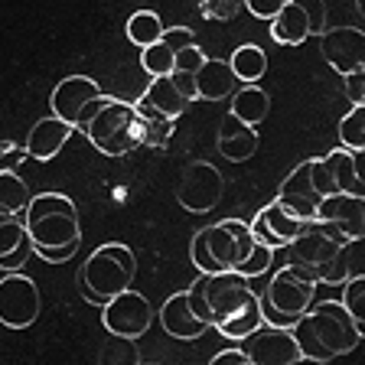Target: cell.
<instances>
[{
    "mask_svg": "<svg viewBox=\"0 0 365 365\" xmlns=\"http://www.w3.org/2000/svg\"><path fill=\"white\" fill-rule=\"evenodd\" d=\"M160 327H163V333L173 336V339H199L202 333H209V327H205L202 319L192 313L190 300H186V290H180V294H173L167 300V304L160 307Z\"/></svg>",
    "mask_w": 365,
    "mask_h": 365,
    "instance_id": "21",
    "label": "cell"
},
{
    "mask_svg": "<svg viewBox=\"0 0 365 365\" xmlns=\"http://www.w3.org/2000/svg\"><path fill=\"white\" fill-rule=\"evenodd\" d=\"M323 163H327V170L339 192L365 196V182H362V173H359V153L346 150V147H336V150H329L327 157H323Z\"/></svg>",
    "mask_w": 365,
    "mask_h": 365,
    "instance_id": "27",
    "label": "cell"
},
{
    "mask_svg": "<svg viewBox=\"0 0 365 365\" xmlns=\"http://www.w3.org/2000/svg\"><path fill=\"white\" fill-rule=\"evenodd\" d=\"M281 7H284V0H245V10L251 16H258V20H271Z\"/></svg>",
    "mask_w": 365,
    "mask_h": 365,
    "instance_id": "41",
    "label": "cell"
},
{
    "mask_svg": "<svg viewBox=\"0 0 365 365\" xmlns=\"http://www.w3.org/2000/svg\"><path fill=\"white\" fill-rule=\"evenodd\" d=\"M33 255V238L16 215H0V271H20Z\"/></svg>",
    "mask_w": 365,
    "mask_h": 365,
    "instance_id": "25",
    "label": "cell"
},
{
    "mask_svg": "<svg viewBox=\"0 0 365 365\" xmlns=\"http://www.w3.org/2000/svg\"><path fill=\"white\" fill-rule=\"evenodd\" d=\"M346 242H349V238L342 235L336 225L310 219V222H304V228L287 242V264L300 267V271H307L310 277H317V284H323V277H327L329 264H333V258H336V251Z\"/></svg>",
    "mask_w": 365,
    "mask_h": 365,
    "instance_id": "8",
    "label": "cell"
},
{
    "mask_svg": "<svg viewBox=\"0 0 365 365\" xmlns=\"http://www.w3.org/2000/svg\"><path fill=\"white\" fill-rule=\"evenodd\" d=\"M271 36L281 46H304L310 36L327 30V4L323 0H284L271 16Z\"/></svg>",
    "mask_w": 365,
    "mask_h": 365,
    "instance_id": "10",
    "label": "cell"
},
{
    "mask_svg": "<svg viewBox=\"0 0 365 365\" xmlns=\"http://www.w3.org/2000/svg\"><path fill=\"white\" fill-rule=\"evenodd\" d=\"M329 192H339V190H336V182H333V176H329L323 157L304 160V163H297V167L287 173V180L281 182L277 202H281L287 212H294L297 219L310 222L313 215H317L319 199L329 196Z\"/></svg>",
    "mask_w": 365,
    "mask_h": 365,
    "instance_id": "9",
    "label": "cell"
},
{
    "mask_svg": "<svg viewBox=\"0 0 365 365\" xmlns=\"http://www.w3.org/2000/svg\"><path fill=\"white\" fill-rule=\"evenodd\" d=\"M317 277H310L307 271L294 264H284L281 271H274L271 284L264 290H258L261 300V319L271 323V327H294L297 319L307 313V307L313 304V294H317Z\"/></svg>",
    "mask_w": 365,
    "mask_h": 365,
    "instance_id": "7",
    "label": "cell"
},
{
    "mask_svg": "<svg viewBox=\"0 0 365 365\" xmlns=\"http://www.w3.org/2000/svg\"><path fill=\"white\" fill-rule=\"evenodd\" d=\"M255 248L251 228L242 219H222L209 228H199L192 235L190 255L199 274H215V271H238L245 258Z\"/></svg>",
    "mask_w": 365,
    "mask_h": 365,
    "instance_id": "5",
    "label": "cell"
},
{
    "mask_svg": "<svg viewBox=\"0 0 365 365\" xmlns=\"http://www.w3.org/2000/svg\"><path fill=\"white\" fill-rule=\"evenodd\" d=\"M228 66H232V72H235L238 82L251 85V82H261V78H264L267 56H264V49H261V46L245 43V46H238L235 53L228 56Z\"/></svg>",
    "mask_w": 365,
    "mask_h": 365,
    "instance_id": "28",
    "label": "cell"
},
{
    "mask_svg": "<svg viewBox=\"0 0 365 365\" xmlns=\"http://www.w3.org/2000/svg\"><path fill=\"white\" fill-rule=\"evenodd\" d=\"M23 160H26V147H20L16 140H0V173L16 170Z\"/></svg>",
    "mask_w": 365,
    "mask_h": 365,
    "instance_id": "40",
    "label": "cell"
},
{
    "mask_svg": "<svg viewBox=\"0 0 365 365\" xmlns=\"http://www.w3.org/2000/svg\"><path fill=\"white\" fill-rule=\"evenodd\" d=\"M339 147H346L352 153L365 150V101L352 105V111L339 121Z\"/></svg>",
    "mask_w": 365,
    "mask_h": 365,
    "instance_id": "32",
    "label": "cell"
},
{
    "mask_svg": "<svg viewBox=\"0 0 365 365\" xmlns=\"http://www.w3.org/2000/svg\"><path fill=\"white\" fill-rule=\"evenodd\" d=\"M235 72L228 66V59H209L205 56L199 62L196 76H192V85H196V98L202 101H225L232 91H235Z\"/></svg>",
    "mask_w": 365,
    "mask_h": 365,
    "instance_id": "24",
    "label": "cell"
},
{
    "mask_svg": "<svg viewBox=\"0 0 365 365\" xmlns=\"http://www.w3.org/2000/svg\"><path fill=\"white\" fill-rule=\"evenodd\" d=\"M271 264H274V248H267V245H258V242H255L251 255L242 261V264H238V274H242V277H258V274L271 271Z\"/></svg>",
    "mask_w": 365,
    "mask_h": 365,
    "instance_id": "35",
    "label": "cell"
},
{
    "mask_svg": "<svg viewBox=\"0 0 365 365\" xmlns=\"http://www.w3.org/2000/svg\"><path fill=\"white\" fill-rule=\"evenodd\" d=\"M82 134L105 157H128V153L144 147V124H140L137 105L124 98H111V95L101 98L98 111L91 114V121L85 124Z\"/></svg>",
    "mask_w": 365,
    "mask_h": 365,
    "instance_id": "3",
    "label": "cell"
},
{
    "mask_svg": "<svg viewBox=\"0 0 365 365\" xmlns=\"http://www.w3.org/2000/svg\"><path fill=\"white\" fill-rule=\"evenodd\" d=\"M137 111H140V124H144V147L163 150V147L170 144V137H173V121L163 118V114H157L153 108H147V105H137Z\"/></svg>",
    "mask_w": 365,
    "mask_h": 365,
    "instance_id": "31",
    "label": "cell"
},
{
    "mask_svg": "<svg viewBox=\"0 0 365 365\" xmlns=\"http://www.w3.org/2000/svg\"><path fill=\"white\" fill-rule=\"evenodd\" d=\"M137 277V258L128 245H101L85 258V264L78 267V294L88 300V304L101 307L108 297L121 294L134 284Z\"/></svg>",
    "mask_w": 365,
    "mask_h": 365,
    "instance_id": "4",
    "label": "cell"
},
{
    "mask_svg": "<svg viewBox=\"0 0 365 365\" xmlns=\"http://www.w3.org/2000/svg\"><path fill=\"white\" fill-rule=\"evenodd\" d=\"M26 202H30L26 180H20L16 170H4L0 173V215H23Z\"/></svg>",
    "mask_w": 365,
    "mask_h": 365,
    "instance_id": "29",
    "label": "cell"
},
{
    "mask_svg": "<svg viewBox=\"0 0 365 365\" xmlns=\"http://www.w3.org/2000/svg\"><path fill=\"white\" fill-rule=\"evenodd\" d=\"M137 105H147V108H153L157 114H163V118L176 121L180 114L190 111L192 98L180 88V85H176L173 76H153L150 85L144 88V95L137 98Z\"/></svg>",
    "mask_w": 365,
    "mask_h": 365,
    "instance_id": "22",
    "label": "cell"
},
{
    "mask_svg": "<svg viewBox=\"0 0 365 365\" xmlns=\"http://www.w3.org/2000/svg\"><path fill=\"white\" fill-rule=\"evenodd\" d=\"M124 33H128V39L137 46V49H144V46H150V43L160 39V33H163V20H160L153 10H137V14H130Z\"/></svg>",
    "mask_w": 365,
    "mask_h": 365,
    "instance_id": "30",
    "label": "cell"
},
{
    "mask_svg": "<svg viewBox=\"0 0 365 365\" xmlns=\"http://www.w3.org/2000/svg\"><path fill=\"white\" fill-rule=\"evenodd\" d=\"M313 219L336 225L346 238H362L365 235V196H352V192H329L319 199L317 215Z\"/></svg>",
    "mask_w": 365,
    "mask_h": 365,
    "instance_id": "18",
    "label": "cell"
},
{
    "mask_svg": "<svg viewBox=\"0 0 365 365\" xmlns=\"http://www.w3.org/2000/svg\"><path fill=\"white\" fill-rule=\"evenodd\" d=\"M101 323L111 336H124V339H140L153 323V307L144 294L137 290H121V294L108 297L101 304Z\"/></svg>",
    "mask_w": 365,
    "mask_h": 365,
    "instance_id": "12",
    "label": "cell"
},
{
    "mask_svg": "<svg viewBox=\"0 0 365 365\" xmlns=\"http://www.w3.org/2000/svg\"><path fill=\"white\" fill-rule=\"evenodd\" d=\"M258 144H261V137L251 124L238 121L235 114H225V118H222V124H219V153L225 160H232V163H245V160H251L255 153H258Z\"/></svg>",
    "mask_w": 365,
    "mask_h": 365,
    "instance_id": "23",
    "label": "cell"
},
{
    "mask_svg": "<svg viewBox=\"0 0 365 365\" xmlns=\"http://www.w3.org/2000/svg\"><path fill=\"white\" fill-rule=\"evenodd\" d=\"M248 228H251V238L258 245H267V248L277 251V248H287L290 238L304 228V219H297L294 212H287V209L274 199V202H267L264 209L248 222Z\"/></svg>",
    "mask_w": 365,
    "mask_h": 365,
    "instance_id": "17",
    "label": "cell"
},
{
    "mask_svg": "<svg viewBox=\"0 0 365 365\" xmlns=\"http://www.w3.org/2000/svg\"><path fill=\"white\" fill-rule=\"evenodd\" d=\"M225 362L248 365V356L242 352V346H235V349H225V352H215V356H212V365H225Z\"/></svg>",
    "mask_w": 365,
    "mask_h": 365,
    "instance_id": "42",
    "label": "cell"
},
{
    "mask_svg": "<svg viewBox=\"0 0 365 365\" xmlns=\"http://www.w3.org/2000/svg\"><path fill=\"white\" fill-rule=\"evenodd\" d=\"M105 91L95 78L88 76H66L49 95V108L56 118H62L66 124H72L76 130H85V124L91 121V114L98 111Z\"/></svg>",
    "mask_w": 365,
    "mask_h": 365,
    "instance_id": "11",
    "label": "cell"
},
{
    "mask_svg": "<svg viewBox=\"0 0 365 365\" xmlns=\"http://www.w3.org/2000/svg\"><path fill=\"white\" fill-rule=\"evenodd\" d=\"M39 287L20 271H7L0 277V323L10 329H26L39 319Z\"/></svg>",
    "mask_w": 365,
    "mask_h": 365,
    "instance_id": "15",
    "label": "cell"
},
{
    "mask_svg": "<svg viewBox=\"0 0 365 365\" xmlns=\"http://www.w3.org/2000/svg\"><path fill=\"white\" fill-rule=\"evenodd\" d=\"M228 98H232V105H228V114H235L238 121L251 124V128H258V124L267 118V111H271V95H267V91L261 88L258 82L242 85V88L232 91Z\"/></svg>",
    "mask_w": 365,
    "mask_h": 365,
    "instance_id": "26",
    "label": "cell"
},
{
    "mask_svg": "<svg viewBox=\"0 0 365 365\" xmlns=\"http://www.w3.org/2000/svg\"><path fill=\"white\" fill-rule=\"evenodd\" d=\"M23 225L33 238V248H56L82 238V222H78L76 202L62 192H39L30 196L23 209Z\"/></svg>",
    "mask_w": 365,
    "mask_h": 365,
    "instance_id": "6",
    "label": "cell"
},
{
    "mask_svg": "<svg viewBox=\"0 0 365 365\" xmlns=\"http://www.w3.org/2000/svg\"><path fill=\"white\" fill-rule=\"evenodd\" d=\"M245 10V0H199V14L205 16V20H235L238 14Z\"/></svg>",
    "mask_w": 365,
    "mask_h": 365,
    "instance_id": "36",
    "label": "cell"
},
{
    "mask_svg": "<svg viewBox=\"0 0 365 365\" xmlns=\"http://www.w3.org/2000/svg\"><path fill=\"white\" fill-rule=\"evenodd\" d=\"M238 346H242V352L248 356V365H297V362H304L300 346H297L294 333H290L287 327L261 323V327H255L248 336H242Z\"/></svg>",
    "mask_w": 365,
    "mask_h": 365,
    "instance_id": "13",
    "label": "cell"
},
{
    "mask_svg": "<svg viewBox=\"0 0 365 365\" xmlns=\"http://www.w3.org/2000/svg\"><path fill=\"white\" fill-rule=\"evenodd\" d=\"M290 333H294L297 346H300L304 362L327 365L356 349L362 342L365 327H359L352 313L339 300H323V304L307 307V313L290 327Z\"/></svg>",
    "mask_w": 365,
    "mask_h": 365,
    "instance_id": "1",
    "label": "cell"
},
{
    "mask_svg": "<svg viewBox=\"0 0 365 365\" xmlns=\"http://www.w3.org/2000/svg\"><path fill=\"white\" fill-rule=\"evenodd\" d=\"M339 287H342V300H339V304L352 313V319H356L359 327H365V274L342 281Z\"/></svg>",
    "mask_w": 365,
    "mask_h": 365,
    "instance_id": "34",
    "label": "cell"
},
{
    "mask_svg": "<svg viewBox=\"0 0 365 365\" xmlns=\"http://www.w3.org/2000/svg\"><path fill=\"white\" fill-rule=\"evenodd\" d=\"M101 359H105V362H121V365H134V362H140L134 339H124V336H111V342L105 346Z\"/></svg>",
    "mask_w": 365,
    "mask_h": 365,
    "instance_id": "37",
    "label": "cell"
},
{
    "mask_svg": "<svg viewBox=\"0 0 365 365\" xmlns=\"http://www.w3.org/2000/svg\"><path fill=\"white\" fill-rule=\"evenodd\" d=\"M222 190H225V180L219 170L205 160H192L182 167L180 182H176V202L186 212H209L219 205Z\"/></svg>",
    "mask_w": 365,
    "mask_h": 365,
    "instance_id": "14",
    "label": "cell"
},
{
    "mask_svg": "<svg viewBox=\"0 0 365 365\" xmlns=\"http://www.w3.org/2000/svg\"><path fill=\"white\" fill-rule=\"evenodd\" d=\"M190 43H196V33H192L190 26H163V33H160L157 43H150V46L140 49V66H144V72L150 78L153 76H170V72H173L176 53Z\"/></svg>",
    "mask_w": 365,
    "mask_h": 365,
    "instance_id": "19",
    "label": "cell"
},
{
    "mask_svg": "<svg viewBox=\"0 0 365 365\" xmlns=\"http://www.w3.org/2000/svg\"><path fill=\"white\" fill-rule=\"evenodd\" d=\"M264 319H261V300H251L248 307H242V310L235 313V317L228 319V323H222L219 333L225 336V339H242V336H248L255 327H261Z\"/></svg>",
    "mask_w": 365,
    "mask_h": 365,
    "instance_id": "33",
    "label": "cell"
},
{
    "mask_svg": "<svg viewBox=\"0 0 365 365\" xmlns=\"http://www.w3.org/2000/svg\"><path fill=\"white\" fill-rule=\"evenodd\" d=\"M319 53L339 76H346L352 68H365V33L359 26L323 30L319 33Z\"/></svg>",
    "mask_w": 365,
    "mask_h": 365,
    "instance_id": "16",
    "label": "cell"
},
{
    "mask_svg": "<svg viewBox=\"0 0 365 365\" xmlns=\"http://www.w3.org/2000/svg\"><path fill=\"white\" fill-rule=\"evenodd\" d=\"M78 245H82V238H76V242H68V245H56V248H33V255L43 258V261H49V264H62V261L76 258Z\"/></svg>",
    "mask_w": 365,
    "mask_h": 365,
    "instance_id": "38",
    "label": "cell"
},
{
    "mask_svg": "<svg viewBox=\"0 0 365 365\" xmlns=\"http://www.w3.org/2000/svg\"><path fill=\"white\" fill-rule=\"evenodd\" d=\"M186 300H190L192 313L202 319L205 327L219 329L242 307L258 300V290L251 287L248 277H242L238 271H215V274H199L192 287H186Z\"/></svg>",
    "mask_w": 365,
    "mask_h": 365,
    "instance_id": "2",
    "label": "cell"
},
{
    "mask_svg": "<svg viewBox=\"0 0 365 365\" xmlns=\"http://www.w3.org/2000/svg\"><path fill=\"white\" fill-rule=\"evenodd\" d=\"M342 88H346V98L352 105H362L365 101V68H352L342 76Z\"/></svg>",
    "mask_w": 365,
    "mask_h": 365,
    "instance_id": "39",
    "label": "cell"
},
{
    "mask_svg": "<svg viewBox=\"0 0 365 365\" xmlns=\"http://www.w3.org/2000/svg\"><path fill=\"white\" fill-rule=\"evenodd\" d=\"M72 134H76L72 124H66L62 118H56V114H49V118L33 124V130L26 134V157L39 160V163L59 157V150L68 144Z\"/></svg>",
    "mask_w": 365,
    "mask_h": 365,
    "instance_id": "20",
    "label": "cell"
}]
</instances>
